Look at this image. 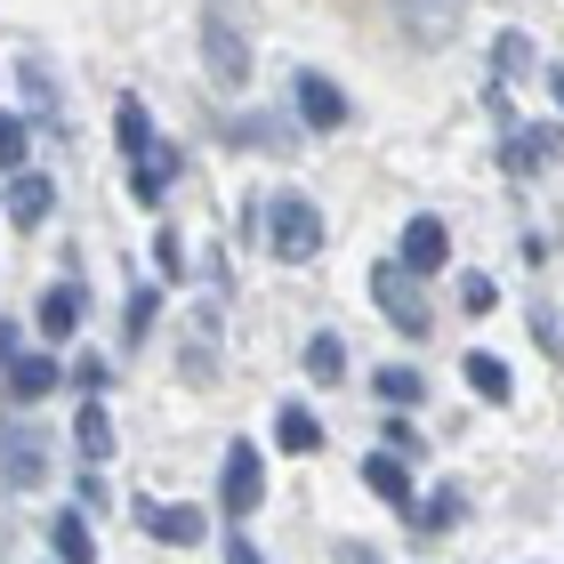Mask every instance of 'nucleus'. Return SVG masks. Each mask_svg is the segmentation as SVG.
<instances>
[{"instance_id":"bb28decb","label":"nucleus","mask_w":564,"mask_h":564,"mask_svg":"<svg viewBox=\"0 0 564 564\" xmlns=\"http://www.w3.org/2000/svg\"><path fill=\"white\" fill-rule=\"evenodd\" d=\"M0 170H24V121L0 113Z\"/></svg>"},{"instance_id":"a211bd4d","label":"nucleus","mask_w":564,"mask_h":564,"mask_svg":"<svg viewBox=\"0 0 564 564\" xmlns=\"http://www.w3.org/2000/svg\"><path fill=\"white\" fill-rule=\"evenodd\" d=\"M459 364H468V388H476V395H492V403H508V395H517V379H508V364H500L492 347H468Z\"/></svg>"},{"instance_id":"0eeeda50","label":"nucleus","mask_w":564,"mask_h":564,"mask_svg":"<svg viewBox=\"0 0 564 564\" xmlns=\"http://www.w3.org/2000/svg\"><path fill=\"white\" fill-rule=\"evenodd\" d=\"M549 162H564V130L541 121V130H500V170L508 177H541Z\"/></svg>"},{"instance_id":"dca6fc26","label":"nucleus","mask_w":564,"mask_h":564,"mask_svg":"<svg viewBox=\"0 0 564 564\" xmlns=\"http://www.w3.org/2000/svg\"><path fill=\"white\" fill-rule=\"evenodd\" d=\"M274 444L291 452V459L323 452V420H315V412H299V403H282V412H274Z\"/></svg>"},{"instance_id":"412c9836","label":"nucleus","mask_w":564,"mask_h":564,"mask_svg":"<svg viewBox=\"0 0 564 564\" xmlns=\"http://www.w3.org/2000/svg\"><path fill=\"white\" fill-rule=\"evenodd\" d=\"M306 379H315V388H330V379H347V347L330 339V330H315V339H306Z\"/></svg>"},{"instance_id":"9d476101","label":"nucleus","mask_w":564,"mask_h":564,"mask_svg":"<svg viewBox=\"0 0 564 564\" xmlns=\"http://www.w3.org/2000/svg\"><path fill=\"white\" fill-rule=\"evenodd\" d=\"M444 259H452V226L420 210L412 226H403V250H395V267H403V274H435Z\"/></svg>"},{"instance_id":"473e14b6","label":"nucleus","mask_w":564,"mask_h":564,"mask_svg":"<svg viewBox=\"0 0 564 564\" xmlns=\"http://www.w3.org/2000/svg\"><path fill=\"white\" fill-rule=\"evenodd\" d=\"M549 97H556V106H564V65H549Z\"/></svg>"},{"instance_id":"ddd939ff","label":"nucleus","mask_w":564,"mask_h":564,"mask_svg":"<svg viewBox=\"0 0 564 564\" xmlns=\"http://www.w3.org/2000/svg\"><path fill=\"white\" fill-rule=\"evenodd\" d=\"M48 549H57V564H97L89 508H57V517H48Z\"/></svg>"},{"instance_id":"a878e982","label":"nucleus","mask_w":564,"mask_h":564,"mask_svg":"<svg viewBox=\"0 0 564 564\" xmlns=\"http://www.w3.org/2000/svg\"><path fill=\"white\" fill-rule=\"evenodd\" d=\"M403 517H412L420 532H452L459 524V500H427V508H403Z\"/></svg>"},{"instance_id":"7ed1b4c3","label":"nucleus","mask_w":564,"mask_h":564,"mask_svg":"<svg viewBox=\"0 0 564 564\" xmlns=\"http://www.w3.org/2000/svg\"><path fill=\"white\" fill-rule=\"evenodd\" d=\"M0 476H9V492H41L48 484V435L24 427L17 412L0 420Z\"/></svg>"},{"instance_id":"7c9ffc66","label":"nucleus","mask_w":564,"mask_h":564,"mask_svg":"<svg viewBox=\"0 0 564 564\" xmlns=\"http://www.w3.org/2000/svg\"><path fill=\"white\" fill-rule=\"evenodd\" d=\"M17 355H24V330H17L9 315H0V364H17Z\"/></svg>"},{"instance_id":"5701e85b","label":"nucleus","mask_w":564,"mask_h":564,"mask_svg":"<svg viewBox=\"0 0 564 564\" xmlns=\"http://www.w3.org/2000/svg\"><path fill=\"white\" fill-rule=\"evenodd\" d=\"M524 65H532V41H524V33H500V41H492V73L508 82V73H524Z\"/></svg>"},{"instance_id":"6e6552de","label":"nucleus","mask_w":564,"mask_h":564,"mask_svg":"<svg viewBox=\"0 0 564 564\" xmlns=\"http://www.w3.org/2000/svg\"><path fill=\"white\" fill-rule=\"evenodd\" d=\"M202 57H210V73H218V82H250V41L235 33V24H226V9H210V17H202Z\"/></svg>"},{"instance_id":"2eb2a0df","label":"nucleus","mask_w":564,"mask_h":564,"mask_svg":"<svg viewBox=\"0 0 564 564\" xmlns=\"http://www.w3.org/2000/svg\"><path fill=\"white\" fill-rule=\"evenodd\" d=\"M48 210H57V186H48L41 170H17V186H9V218H17V226H41Z\"/></svg>"},{"instance_id":"c85d7f7f","label":"nucleus","mask_w":564,"mask_h":564,"mask_svg":"<svg viewBox=\"0 0 564 564\" xmlns=\"http://www.w3.org/2000/svg\"><path fill=\"white\" fill-rule=\"evenodd\" d=\"M420 444H427V435H420L412 420H403V412H395V420H388V452H420Z\"/></svg>"},{"instance_id":"c756f323","label":"nucleus","mask_w":564,"mask_h":564,"mask_svg":"<svg viewBox=\"0 0 564 564\" xmlns=\"http://www.w3.org/2000/svg\"><path fill=\"white\" fill-rule=\"evenodd\" d=\"M153 330V291H130V339H145Z\"/></svg>"},{"instance_id":"423d86ee","label":"nucleus","mask_w":564,"mask_h":564,"mask_svg":"<svg viewBox=\"0 0 564 564\" xmlns=\"http://www.w3.org/2000/svg\"><path fill=\"white\" fill-rule=\"evenodd\" d=\"M388 9H395V24H403L420 48H444V41H459V17H468V0H388Z\"/></svg>"},{"instance_id":"2f4dec72","label":"nucleus","mask_w":564,"mask_h":564,"mask_svg":"<svg viewBox=\"0 0 564 564\" xmlns=\"http://www.w3.org/2000/svg\"><path fill=\"white\" fill-rule=\"evenodd\" d=\"M226 564H267V549H250L242 532H235V541H226Z\"/></svg>"},{"instance_id":"cd10ccee","label":"nucleus","mask_w":564,"mask_h":564,"mask_svg":"<svg viewBox=\"0 0 564 564\" xmlns=\"http://www.w3.org/2000/svg\"><path fill=\"white\" fill-rule=\"evenodd\" d=\"M226 138H242V145H282L274 121H226Z\"/></svg>"},{"instance_id":"f03ea898","label":"nucleus","mask_w":564,"mask_h":564,"mask_svg":"<svg viewBox=\"0 0 564 564\" xmlns=\"http://www.w3.org/2000/svg\"><path fill=\"white\" fill-rule=\"evenodd\" d=\"M371 299H379V315H388L403 339H427V330H435L427 299H420V274H403L395 259H388V267H371Z\"/></svg>"},{"instance_id":"f8f14e48","label":"nucleus","mask_w":564,"mask_h":564,"mask_svg":"<svg viewBox=\"0 0 564 564\" xmlns=\"http://www.w3.org/2000/svg\"><path fill=\"white\" fill-rule=\"evenodd\" d=\"M82 315H89V291H82V282H48V291H41V339H73V330H82Z\"/></svg>"},{"instance_id":"4be33fe9","label":"nucleus","mask_w":564,"mask_h":564,"mask_svg":"<svg viewBox=\"0 0 564 564\" xmlns=\"http://www.w3.org/2000/svg\"><path fill=\"white\" fill-rule=\"evenodd\" d=\"M371 388H379V403H388V412H403V403H420V395H427V379H420L412 364H388V371L371 379Z\"/></svg>"},{"instance_id":"9b49d317","label":"nucleus","mask_w":564,"mask_h":564,"mask_svg":"<svg viewBox=\"0 0 564 564\" xmlns=\"http://www.w3.org/2000/svg\"><path fill=\"white\" fill-rule=\"evenodd\" d=\"M177 170H186V153H177L170 138H153V145L138 153V162H130V194H138L145 210H153V202H162V194L177 186Z\"/></svg>"},{"instance_id":"393cba45","label":"nucleus","mask_w":564,"mask_h":564,"mask_svg":"<svg viewBox=\"0 0 564 564\" xmlns=\"http://www.w3.org/2000/svg\"><path fill=\"white\" fill-rule=\"evenodd\" d=\"M65 379H73V388H82V395H106V379H113V364H106V355H82V364H73Z\"/></svg>"},{"instance_id":"b1692460","label":"nucleus","mask_w":564,"mask_h":564,"mask_svg":"<svg viewBox=\"0 0 564 564\" xmlns=\"http://www.w3.org/2000/svg\"><path fill=\"white\" fill-rule=\"evenodd\" d=\"M492 274H459V315H492Z\"/></svg>"},{"instance_id":"1a4fd4ad","label":"nucleus","mask_w":564,"mask_h":564,"mask_svg":"<svg viewBox=\"0 0 564 564\" xmlns=\"http://www.w3.org/2000/svg\"><path fill=\"white\" fill-rule=\"evenodd\" d=\"M0 371H9V412H33V403H48L65 388V364H48V355H17Z\"/></svg>"},{"instance_id":"f257e3e1","label":"nucleus","mask_w":564,"mask_h":564,"mask_svg":"<svg viewBox=\"0 0 564 564\" xmlns=\"http://www.w3.org/2000/svg\"><path fill=\"white\" fill-rule=\"evenodd\" d=\"M267 250H274V259H315V250H323V210H315V202H306V194H274L267 202Z\"/></svg>"},{"instance_id":"20e7f679","label":"nucleus","mask_w":564,"mask_h":564,"mask_svg":"<svg viewBox=\"0 0 564 564\" xmlns=\"http://www.w3.org/2000/svg\"><path fill=\"white\" fill-rule=\"evenodd\" d=\"M291 113L306 121V130H347V121H355L347 89L330 82V73H315V65H299V73H291Z\"/></svg>"},{"instance_id":"f3484780","label":"nucleus","mask_w":564,"mask_h":564,"mask_svg":"<svg viewBox=\"0 0 564 564\" xmlns=\"http://www.w3.org/2000/svg\"><path fill=\"white\" fill-rule=\"evenodd\" d=\"M145 532H153V541H170V549H194L210 524H202V508H145Z\"/></svg>"},{"instance_id":"aec40b11","label":"nucleus","mask_w":564,"mask_h":564,"mask_svg":"<svg viewBox=\"0 0 564 564\" xmlns=\"http://www.w3.org/2000/svg\"><path fill=\"white\" fill-rule=\"evenodd\" d=\"M73 444H82V459H89V468L113 452V420H106V403H97V395L82 403V420H73Z\"/></svg>"},{"instance_id":"39448f33","label":"nucleus","mask_w":564,"mask_h":564,"mask_svg":"<svg viewBox=\"0 0 564 564\" xmlns=\"http://www.w3.org/2000/svg\"><path fill=\"white\" fill-rule=\"evenodd\" d=\"M218 500H226V517H250V508H259L267 500V468H259V444H242V435H235V444H226V459H218Z\"/></svg>"},{"instance_id":"6ab92c4d","label":"nucleus","mask_w":564,"mask_h":564,"mask_svg":"<svg viewBox=\"0 0 564 564\" xmlns=\"http://www.w3.org/2000/svg\"><path fill=\"white\" fill-rule=\"evenodd\" d=\"M113 145H121V162H138V153L153 145V113L138 106V97H121V106H113Z\"/></svg>"},{"instance_id":"4468645a","label":"nucleus","mask_w":564,"mask_h":564,"mask_svg":"<svg viewBox=\"0 0 564 564\" xmlns=\"http://www.w3.org/2000/svg\"><path fill=\"white\" fill-rule=\"evenodd\" d=\"M364 484H371L388 508H412V468H403V452H371V459H364Z\"/></svg>"}]
</instances>
